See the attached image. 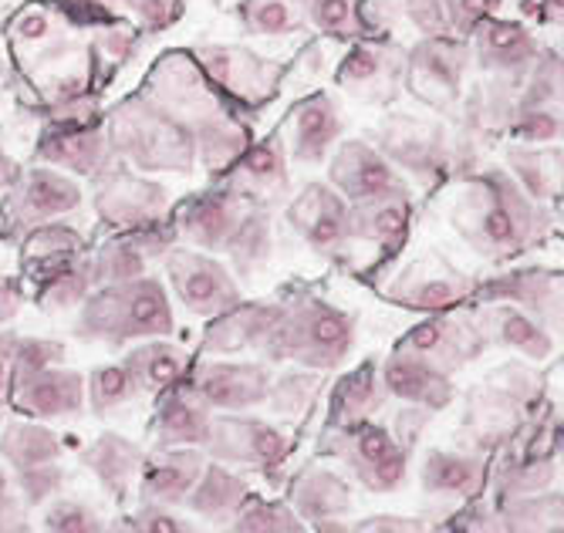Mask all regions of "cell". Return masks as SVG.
Segmentation results:
<instances>
[{
  "instance_id": "1",
  "label": "cell",
  "mask_w": 564,
  "mask_h": 533,
  "mask_svg": "<svg viewBox=\"0 0 564 533\" xmlns=\"http://www.w3.org/2000/svg\"><path fill=\"white\" fill-rule=\"evenodd\" d=\"M453 227L480 257L510 260L547 233L551 213L531 199L507 170H484L474 173L456 196Z\"/></svg>"
},
{
  "instance_id": "2",
  "label": "cell",
  "mask_w": 564,
  "mask_h": 533,
  "mask_svg": "<svg viewBox=\"0 0 564 533\" xmlns=\"http://www.w3.org/2000/svg\"><path fill=\"white\" fill-rule=\"evenodd\" d=\"M176 331V314L166 281L135 278L126 284L91 287L78 304L75 335L109 348H126L145 338H166Z\"/></svg>"
},
{
  "instance_id": "3",
  "label": "cell",
  "mask_w": 564,
  "mask_h": 533,
  "mask_svg": "<svg viewBox=\"0 0 564 533\" xmlns=\"http://www.w3.org/2000/svg\"><path fill=\"white\" fill-rule=\"evenodd\" d=\"M112 152L145 173H186L196 163V129L156 98H132L109 122Z\"/></svg>"
},
{
  "instance_id": "4",
  "label": "cell",
  "mask_w": 564,
  "mask_h": 533,
  "mask_svg": "<svg viewBox=\"0 0 564 533\" xmlns=\"http://www.w3.org/2000/svg\"><path fill=\"white\" fill-rule=\"evenodd\" d=\"M355 348V317L325 297H297L284 304L274 335L264 345L271 361H294L312 371H335Z\"/></svg>"
},
{
  "instance_id": "5",
  "label": "cell",
  "mask_w": 564,
  "mask_h": 533,
  "mask_svg": "<svg viewBox=\"0 0 564 533\" xmlns=\"http://www.w3.org/2000/svg\"><path fill=\"white\" fill-rule=\"evenodd\" d=\"M541 399V379L524 361H514L467 395V425L484 453L514 443Z\"/></svg>"
},
{
  "instance_id": "6",
  "label": "cell",
  "mask_w": 564,
  "mask_h": 533,
  "mask_svg": "<svg viewBox=\"0 0 564 533\" xmlns=\"http://www.w3.org/2000/svg\"><path fill=\"white\" fill-rule=\"evenodd\" d=\"M322 453L341 459L358 483L376 497L399 490L409 476V449L389 425L376 418L345 425V429H325Z\"/></svg>"
},
{
  "instance_id": "7",
  "label": "cell",
  "mask_w": 564,
  "mask_h": 533,
  "mask_svg": "<svg viewBox=\"0 0 564 533\" xmlns=\"http://www.w3.org/2000/svg\"><path fill=\"white\" fill-rule=\"evenodd\" d=\"M160 260L170 291L196 317H217L230 311L237 301H243L240 284L227 271V263H220L207 250L170 243Z\"/></svg>"
},
{
  "instance_id": "8",
  "label": "cell",
  "mask_w": 564,
  "mask_h": 533,
  "mask_svg": "<svg viewBox=\"0 0 564 533\" xmlns=\"http://www.w3.org/2000/svg\"><path fill=\"white\" fill-rule=\"evenodd\" d=\"M470 72V44L453 34H423V41L405 55L402 85L430 109H449L464 98Z\"/></svg>"
},
{
  "instance_id": "9",
  "label": "cell",
  "mask_w": 564,
  "mask_h": 533,
  "mask_svg": "<svg viewBox=\"0 0 564 533\" xmlns=\"http://www.w3.org/2000/svg\"><path fill=\"white\" fill-rule=\"evenodd\" d=\"M82 186L55 166L24 170L4 196V237L21 240L41 224H51L82 206Z\"/></svg>"
},
{
  "instance_id": "10",
  "label": "cell",
  "mask_w": 564,
  "mask_h": 533,
  "mask_svg": "<svg viewBox=\"0 0 564 533\" xmlns=\"http://www.w3.org/2000/svg\"><path fill=\"white\" fill-rule=\"evenodd\" d=\"M203 453L224 466H247V469H278L291 456V436L281 425L243 415V412H214L210 436L203 443Z\"/></svg>"
},
{
  "instance_id": "11",
  "label": "cell",
  "mask_w": 564,
  "mask_h": 533,
  "mask_svg": "<svg viewBox=\"0 0 564 533\" xmlns=\"http://www.w3.org/2000/svg\"><path fill=\"white\" fill-rule=\"evenodd\" d=\"M95 213L112 230H145L170 220V193L160 183H149L132 170L109 166L95 176Z\"/></svg>"
},
{
  "instance_id": "12",
  "label": "cell",
  "mask_w": 564,
  "mask_h": 533,
  "mask_svg": "<svg viewBox=\"0 0 564 533\" xmlns=\"http://www.w3.org/2000/svg\"><path fill=\"white\" fill-rule=\"evenodd\" d=\"M399 345L430 358L436 368L449 371V376L474 365L487 351V338L477 325V314L464 311V304L446 307V311H430L426 322L409 328Z\"/></svg>"
},
{
  "instance_id": "13",
  "label": "cell",
  "mask_w": 564,
  "mask_h": 533,
  "mask_svg": "<svg viewBox=\"0 0 564 533\" xmlns=\"http://www.w3.org/2000/svg\"><path fill=\"white\" fill-rule=\"evenodd\" d=\"M271 368L261 361L207 358L189 371V392L214 412H247L268 402Z\"/></svg>"
},
{
  "instance_id": "14",
  "label": "cell",
  "mask_w": 564,
  "mask_h": 533,
  "mask_svg": "<svg viewBox=\"0 0 564 533\" xmlns=\"http://www.w3.org/2000/svg\"><path fill=\"white\" fill-rule=\"evenodd\" d=\"M376 149L395 170H405L420 180H440L449 170V139L440 122L416 116H389L376 129Z\"/></svg>"
},
{
  "instance_id": "15",
  "label": "cell",
  "mask_w": 564,
  "mask_h": 533,
  "mask_svg": "<svg viewBox=\"0 0 564 533\" xmlns=\"http://www.w3.org/2000/svg\"><path fill=\"white\" fill-rule=\"evenodd\" d=\"M291 230L322 257H341L351 247L348 199L328 183H307L284 209Z\"/></svg>"
},
{
  "instance_id": "16",
  "label": "cell",
  "mask_w": 564,
  "mask_h": 533,
  "mask_svg": "<svg viewBox=\"0 0 564 533\" xmlns=\"http://www.w3.org/2000/svg\"><path fill=\"white\" fill-rule=\"evenodd\" d=\"M386 301L409 307V311H446L459 307L477 294V284L470 274L456 271V266L443 257H420L416 263H409L405 271L382 287Z\"/></svg>"
},
{
  "instance_id": "17",
  "label": "cell",
  "mask_w": 564,
  "mask_h": 533,
  "mask_svg": "<svg viewBox=\"0 0 564 533\" xmlns=\"http://www.w3.org/2000/svg\"><path fill=\"white\" fill-rule=\"evenodd\" d=\"M470 62H477L490 78L497 81H514L521 85L531 65L541 55V41L538 34L521 24V21H497L487 18L470 37Z\"/></svg>"
},
{
  "instance_id": "18",
  "label": "cell",
  "mask_w": 564,
  "mask_h": 533,
  "mask_svg": "<svg viewBox=\"0 0 564 533\" xmlns=\"http://www.w3.org/2000/svg\"><path fill=\"white\" fill-rule=\"evenodd\" d=\"M196 65L214 85V91H227L234 98L247 101H264L274 95L281 81V68L264 62L261 55H253L247 47L237 44H210L196 51Z\"/></svg>"
},
{
  "instance_id": "19",
  "label": "cell",
  "mask_w": 564,
  "mask_h": 533,
  "mask_svg": "<svg viewBox=\"0 0 564 533\" xmlns=\"http://www.w3.org/2000/svg\"><path fill=\"white\" fill-rule=\"evenodd\" d=\"M325 163H328V186L338 189L348 203H362L405 186L389 159L372 142L362 139L335 142Z\"/></svg>"
},
{
  "instance_id": "20",
  "label": "cell",
  "mask_w": 564,
  "mask_h": 533,
  "mask_svg": "<svg viewBox=\"0 0 564 533\" xmlns=\"http://www.w3.org/2000/svg\"><path fill=\"white\" fill-rule=\"evenodd\" d=\"M379 379L386 389V399H399L405 405H416L426 412H440L453 402L456 385L453 376L443 368H436L430 358L409 351V348H392L382 365H379Z\"/></svg>"
},
{
  "instance_id": "21",
  "label": "cell",
  "mask_w": 564,
  "mask_h": 533,
  "mask_svg": "<svg viewBox=\"0 0 564 533\" xmlns=\"http://www.w3.org/2000/svg\"><path fill=\"white\" fill-rule=\"evenodd\" d=\"M8 405L28 418H78L85 412V376L65 365L41 368L11 385Z\"/></svg>"
},
{
  "instance_id": "22",
  "label": "cell",
  "mask_w": 564,
  "mask_h": 533,
  "mask_svg": "<svg viewBox=\"0 0 564 533\" xmlns=\"http://www.w3.org/2000/svg\"><path fill=\"white\" fill-rule=\"evenodd\" d=\"M291 176H288V155L281 139H264V142H247L243 152L234 159L227 170V186L234 196H240L250 206H274L278 199L288 196Z\"/></svg>"
},
{
  "instance_id": "23",
  "label": "cell",
  "mask_w": 564,
  "mask_h": 533,
  "mask_svg": "<svg viewBox=\"0 0 564 533\" xmlns=\"http://www.w3.org/2000/svg\"><path fill=\"white\" fill-rule=\"evenodd\" d=\"M250 203L234 196L230 189L207 193V196H189L173 209V233H180L189 247L196 250H227L240 217L247 213Z\"/></svg>"
},
{
  "instance_id": "24",
  "label": "cell",
  "mask_w": 564,
  "mask_h": 533,
  "mask_svg": "<svg viewBox=\"0 0 564 533\" xmlns=\"http://www.w3.org/2000/svg\"><path fill=\"white\" fill-rule=\"evenodd\" d=\"M284 314V301H237L230 311L210 317V328L199 341L203 355H237V351H264L268 338L274 335Z\"/></svg>"
},
{
  "instance_id": "25",
  "label": "cell",
  "mask_w": 564,
  "mask_h": 533,
  "mask_svg": "<svg viewBox=\"0 0 564 533\" xmlns=\"http://www.w3.org/2000/svg\"><path fill=\"white\" fill-rule=\"evenodd\" d=\"M484 301H507L528 311L538 325H544L551 335L561 331V304H564V284L557 271H541V266H524L510 271L480 287Z\"/></svg>"
},
{
  "instance_id": "26",
  "label": "cell",
  "mask_w": 564,
  "mask_h": 533,
  "mask_svg": "<svg viewBox=\"0 0 564 533\" xmlns=\"http://www.w3.org/2000/svg\"><path fill=\"white\" fill-rule=\"evenodd\" d=\"M477 325L487 338V348H507L528 361H547L557 351V335L538 325L528 311L507 301H484L474 307Z\"/></svg>"
},
{
  "instance_id": "27",
  "label": "cell",
  "mask_w": 564,
  "mask_h": 533,
  "mask_svg": "<svg viewBox=\"0 0 564 533\" xmlns=\"http://www.w3.org/2000/svg\"><path fill=\"white\" fill-rule=\"evenodd\" d=\"M173 237L163 233V224L145 227V230H122L119 237L101 243L88 257L91 284L101 287V284H126V281L142 278L149 271V263L156 257H163V250L173 243Z\"/></svg>"
},
{
  "instance_id": "28",
  "label": "cell",
  "mask_w": 564,
  "mask_h": 533,
  "mask_svg": "<svg viewBox=\"0 0 564 533\" xmlns=\"http://www.w3.org/2000/svg\"><path fill=\"white\" fill-rule=\"evenodd\" d=\"M402 65H405V55L399 47L379 44V41H358L341 58L335 81L355 98L389 101L402 85Z\"/></svg>"
},
{
  "instance_id": "29",
  "label": "cell",
  "mask_w": 564,
  "mask_h": 533,
  "mask_svg": "<svg viewBox=\"0 0 564 533\" xmlns=\"http://www.w3.org/2000/svg\"><path fill=\"white\" fill-rule=\"evenodd\" d=\"M291 507L307 530H351V487L332 466H307L291 483Z\"/></svg>"
},
{
  "instance_id": "30",
  "label": "cell",
  "mask_w": 564,
  "mask_h": 533,
  "mask_svg": "<svg viewBox=\"0 0 564 533\" xmlns=\"http://www.w3.org/2000/svg\"><path fill=\"white\" fill-rule=\"evenodd\" d=\"M203 466H207V453L199 446H156L142 459L139 497L166 507H183Z\"/></svg>"
},
{
  "instance_id": "31",
  "label": "cell",
  "mask_w": 564,
  "mask_h": 533,
  "mask_svg": "<svg viewBox=\"0 0 564 533\" xmlns=\"http://www.w3.org/2000/svg\"><path fill=\"white\" fill-rule=\"evenodd\" d=\"M409 224H413V199H409L405 186L362 203H348L351 243H372L386 257L399 253L409 237Z\"/></svg>"
},
{
  "instance_id": "32",
  "label": "cell",
  "mask_w": 564,
  "mask_h": 533,
  "mask_svg": "<svg viewBox=\"0 0 564 533\" xmlns=\"http://www.w3.org/2000/svg\"><path fill=\"white\" fill-rule=\"evenodd\" d=\"M34 155L44 166L55 170H68L78 176H98L101 170L112 166V145L106 129H91L82 122H68V126H55L51 132L41 135Z\"/></svg>"
},
{
  "instance_id": "33",
  "label": "cell",
  "mask_w": 564,
  "mask_h": 533,
  "mask_svg": "<svg viewBox=\"0 0 564 533\" xmlns=\"http://www.w3.org/2000/svg\"><path fill=\"white\" fill-rule=\"evenodd\" d=\"M142 459H145V449L119 433L98 436L85 449V469L98 479V487L106 490L119 507H126L139 493Z\"/></svg>"
},
{
  "instance_id": "34",
  "label": "cell",
  "mask_w": 564,
  "mask_h": 533,
  "mask_svg": "<svg viewBox=\"0 0 564 533\" xmlns=\"http://www.w3.org/2000/svg\"><path fill=\"white\" fill-rule=\"evenodd\" d=\"M341 135V109L328 91L307 95L291 119V155L301 166H318Z\"/></svg>"
},
{
  "instance_id": "35",
  "label": "cell",
  "mask_w": 564,
  "mask_h": 533,
  "mask_svg": "<svg viewBox=\"0 0 564 533\" xmlns=\"http://www.w3.org/2000/svg\"><path fill=\"white\" fill-rule=\"evenodd\" d=\"M487 476V459L477 453L430 449L420 466V487L443 500H474L484 497Z\"/></svg>"
},
{
  "instance_id": "36",
  "label": "cell",
  "mask_w": 564,
  "mask_h": 533,
  "mask_svg": "<svg viewBox=\"0 0 564 533\" xmlns=\"http://www.w3.org/2000/svg\"><path fill=\"white\" fill-rule=\"evenodd\" d=\"M122 365L129 368L139 395H163L189 376V351L173 345L170 335L145 338L126 351Z\"/></svg>"
},
{
  "instance_id": "37",
  "label": "cell",
  "mask_w": 564,
  "mask_h": 533,
  "mask_svg": "<svg viewBox=\"0 0 564 533\" xmlns=\"http://www.w3.org/2000/svg\"><path fill=\"white\" fill-rule=\"evenodd\" d=\"M214 425V409L203 405L189 385H176L160 395L156 418H152V439L156 446H199L207 443Z\"/></svg>"
},
{
  "instance_id": "38",
  "label": "cell",
  "mask_w": 564,
  "mask_h": 533,
  "mask_svg": "<svg viewBox=\"0 0 564 533\" xmlns=\"http://www.w3.org/2000/svg\"><path fill=\"white\" fill-rule=\"evenodd\" d=\"M386 402V389L379 379V365L366 361L351 368L348 376L335 382L328 392V415H325V429H345V425L376 418V412Z\"/></svg>"
},
{
  "instance_id": "39",
  "label": "cell",
  "mask_w": 564,
  "mask_h": 533,
  "mask_svg": "<svg viewBox=\"0 0 564 533\" xmlns=\"http://www.w3.org/2000/svg\"><path fill=\"white\" fill-rule=\"evenodd\" d=\"M247 497H250V487H247V479L240 472H234V466L207 459V466H203V472L193 483L183 507L199 520L230 523L237 516V510L247 503Z\"/></svg>"
},
{
  "instance_id": "40",
  "label": "cell",
  "mask_w": 564,
  "mask_h": 533,
  "mask_svg": "<svg viewBox=\"0 0 564 533\" xmlns=\"http://www.w3.org/2000/svg\"><path fill=\"white\" fill-rule=\"evenodd\" d=\"M21 247H24V271H28L31 284L58 274L65 266L88 257L85 237L68 224H41L21 237Z\"/></svg>"
},
{
  "instance_id": "41",
  "label": "cell",
  "mask_w": 564,
  "mask_h": 533,
  "mask_svg": "<svg viewBox=\"0 0 564 533\" xmlns=\"http://www.w3.org/2000/svg\"><path fill=\"white\" fill-rule=\"evenodd\" d=\"M405 8L423 34L470 37L487 18H494L500 0H409Z\"/></svg>"
},
{
  "instance_id": "42",
  "label": "cell",
  "mask_w": 564,
  "mask_h": 533,
  "mask_svg": "<svg viewBox=\"0 0 564 533\" xmlns=\"http://www.w3.org/2000/svg\"><path fill=\"white\" fill-rule=\"evenodd\" d=\"M65 453L62 439L41 425L37 418H8L0 429V459L11 466V472L41 466V463H58Z\"/></svg>"
},
{
  "instance_id": "43",
  "label": "cell",
  "mask_w": 564,
  "mask_h": 533,
  "mask_svg": "<svg viewBox=\"0 0 564 533\" xmlns=\"http://www.w3.org/2000/svg\"><path fill=\"white\" fill-rule=\"evenodd\" d=\"M227 253L237 278H253L264 271L274 257V220L268 206H247L227 243Z\"/></svg>"
},
{
  "instance_id": "44",
  "label": "cell",
  "mask_w": 564,
  "mask_h": 533,
  "mask_svg": "<svg viewBox=\"0 0 564 533\" xmlns=\"http://www.w3.org/2000/svg\"><path fill=\"white\" fill-rule=\"evenodd\" d=\"M507 173L521 183V189L538 199L551 203L561 196V142L554 145H514L507 155Z\"/></svg>"
},
{
  "instance_id": "45",
  "label": "cell",
  "mask_w": 564,
  "mask_h": 533,
  "mask_svg": "<svg viewBox=\"0 0 564 533\" xmlns=\"http://www.w3.org/2000/svg\"><path fill=\"white\" fill-rule=\"evenodd\" d=\"M500 530H561V490L541 493H497L494 500Z\"/></svg>"
},
{
  "instance_id": "46",
  "label": "cell",
  "mask_w": 564,
  "mask_h": 533,
  "mask_svg": "<svg viewBox=\"0 0 564 533\" xmlns=\"http://www.w3.org/2000/svg\"><path fill=\"white\" fill-rule=\"evenodd\" d=\"M325 371H312V368H301V371H288V376L271 382V395L268 402L274 405V412L288 422H304L312 415V409L318 405L322 392H325Z\"/></svg>"
},
{
  "instance_id": "47",
  "label": "cell",
  "mask_w": 564,
  "mask_h": 533,
  "mask_svg": "<svg viewBox=\"0 0 564 533\" xmlns=\"http://www.w3.org/2000/svg\"><path fill=\"white\" fill-rule=\"evenodd\" d=\"M135 395H139V389L122 361L98 365L85 376V409H91V415H98V418H106L116 409L129 405Z\"/></svg>"
},
{
  "instance_id": "48",
  "label": "cell",
  "mask_w": 564,
  "mask_h": 533,
  "mask_svg": "<svg viewBox=\"0 0 564 533\" xmlns=\"http://www.w3.org/2000/svg\"><path fill=\"white\" fill-rule=\"evenodd\" d=\"M91 287H95V284H91L88 257H85V260L65 266V271H58V274H51V278L37 281V284H34V304H37L41 311H47V314H62V311L78 307V304L88 297Z\"/></svg>"
},
{
  "instance_id": "49",
  "label": "cell",
  "mask_w": 564,
  "mask_h": 533,
  "mask_svg": "<svg viewBox=\"0 0 564 533\" xmlns=\"http://www.w3.org/2000/svg\"><path fill=\"white\" fill-rule=\"evenodd\" d=\"M230 530L237 533H304V520L294 513L291 503L264 500V497H247V503L230 520Z\"/></svg>"
},
{
  "instance_id": "50",
  "label": "cell",
  "mask_w": 564,
  "mask_h": 533,
  "mask_svg": "<svg viewBox=\"0 0 564 533\" xmlns=\"http://www.w3.org/2000/svg\"><path fill=\"white\" fill-rule=\"evenodd\" d=\"M507 135L514 145H554L564 135L561 105H518L507 122Z\"/></svg>"
},
{
  "instance_id": "51",
  "label": "cell",
  "mask_w": 564,
  "mask_h": 533,
  "mask_svg": "<svg viewBox=\"0 0 564 533\" xmlns=\"http://www.w3.org/2000/svg\"><path fill=\"white\" fill-rule=\"evenodd\" d=\"M240 18L247 31H258L264 37H284L304 24L294 0H243Z\"/></svg>"
},
{
  "instance_id": "52",
  "label": "cell",
  "mask_w": 564,
  "mask_h": 533,
  "mask_svg": "<svg viewBox=\"0 0 564 533\" xmlns=\"http://www.w3.org/2000/svg\"><path fill=\"white\" fill-rule=\"evenodd\" d=\"M41 526L51 533H101L106 530V520L95 507H88L85 500H72V497H55L44 503V516Z\"/></svg>"
},
{
  "instance_id": "53",
  "label": "cell",
  "mask_w": 564,
  "mask_h": 533,
  "mask_svg": "<svg viewBox=\"0 0 564 533\" xmlns=\"http://www.w3.org/2000/svg\"><path fill=\"white\" fill-rule=\"evenodd\" d=\"M304 21H312L332 37H355V31L362 28L355 0H304Z\"/></svg>"
},
{
  "instance_id": "54",
  "label": "cell",
  "mask_w": 564,
  "mask_h": 533,
  "mask_svg": "<svg viewBox=\"0 0 564 533\" xmlns=\"http://www.w3.org/2000/svg\"><path fill=\"white\" fill-rule=\"evenodd\" d=\"M14 476H18V490H21V500L28 503V510L44 507L47 500H55L65 490V466H62V459L21 469Z\"/></svg>"
},
{
  "instance_id": "55",
  "label": "cell",
  "mask_w": 564,
  "mask_h": 533,
  "mask_svg": "<svg viewBox=\"0 0 564 533\" xmlns=\"http://www.w3.org/2000/svg\"><path fill=\"white\" fill-rule=\"evenodd\" d=\"M122 530H139V533H193L196 526L176 513V507L156 503V500H142L139 507L126 516Z\"/></svg>"
},
{
  "instance_id": "56",
  "label": "cell",
  "mask_w": 564,
  "mask_h": 533,
  "mask_svg": "<svg viewBox=\"0 0 564 533\" xmlns=\"http://www.w3.org/2000/svg\"><path fill=\"white\" fill-rule=\"evenodd\" d=\"M62 361H65V341L21 338L18 335V341H14V382L24 379V376H34V371H41V368L62 365Z\"/></svg>"
},
{
  "instance_id": "57",
  "label": "cell",
  "mask_w": 564,
  "mask_h": 533,
  "mask_svg": "<svg viewBox=\"0 0 564 533\" xmlns=\"http://www.w3.org/2000/svg\"><path fill=\"white\" fill-rule=\"evenodd\" d=\"M14 44H44L55 37V18L47 11H24L11 28Z\"/></svg>"
},
{
  "instance_id": "58",
  "label": "cell",
  "mask_w": 564,
  "mask_h": 533,
  "mask_svg": "<svg viewBox=\"0 0 564 533\" xmlns=\"http://www.w3.org/2000/svg\"><path fill=\"white\" fill-rule=\"evenodd\" d=\"M119 4L132 8L135 18H139L145 28H163V24H170V18L176 14V4H180V0H119Z\"/></svg>"
},
{
  "instance_id": "59",
  "label": "cell",
  "mask_w": 564,
  "mask_h": 533,
  "mask_svg": "<svg viewBox=\"0 0 564 533\" xmlns=\"http://www.w3.org/2000/svg\"><path fill=\"white\" fill-rule=\"evenodd\" d=\"M351 530H366V533H420V530H426V523L416 520V516H389V513H382V516H369V520L351 523Z\"/></svg>"
},
{
  "instance_id": "60",
  "label": "cell",
  "mask_w": 564,
  "mask_h": 533,
  "mask_svg": "<svg viewBox=\"0 0 564 533\" xmlns=\"http://www.w3.org/2000/svg\"><path fill=\"white\" fill-rule=\"evenodd\" d=\"M24 301H28V294H24L21 278H0V328H8L14 322Z\"/></svg>"
},
{
  "instance_id": "61",
  "label": "cell",
  "mask_w": 564,
  "mask_h": 533,
  "mask_svg": "<svg viewBox=\"0 0 564 533\" xmlns=\"http://www.w3.org/2000/svg\"><path fill=\"white\" fill-rule=\"evenodd\" d=\"M14 341H18L14 331L0 328V409L8 405L11 382H14Z\"/></svg>"
},
{
  "instance_id": "62",
  "label": "cell",
  "mask_w": 564,
  "mask_h": 533,
  "mask_svg": "<svg viewBox=\"0 0 564 533\" xmlns=\"http://www.w3.org/2000/svg\"><path fill=\"white\" fill-rule=\"evenodd\" d=\"M18 176H21V166L14 163V159L4 149H0V193H8Z\"/></svg>"
},
{
  "instance_id": "63",
  "label": "cell",
  "mask_w": 564,
  "mask_h": 533,
  "mask_svg": "<svg viewBox=\"0 0 564 533\" xmlns=\"http://www.w3.org/2000/svg\"><path fill=\"white\" fill-rule=\"evenodd\" d=\"M11 490H8V472H4V466H0V500H4Z\"/></svg>"
},
{
  "instance_id": "64",
  "label": "cell",
  "mask_w": 564,
  "mask_h": 533,
  "mask_svg": "<svg viewBox=\"0 0 564 533\" xmlns=\"http://www.w3.org/2000/svg\"><path fill=\"white\" fill-rule=\"evenodd\" d=\"M68 4H91V8H101V0H68ZM109 4H119V0H109Z\"/></svg>"
}]
</instances>
